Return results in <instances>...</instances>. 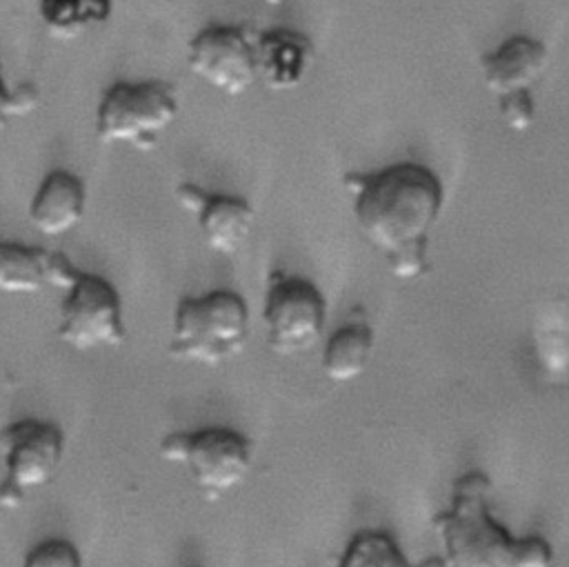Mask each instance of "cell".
I'll return each instance as SVG.
<instances>
[{
    "instance_id": "1",
    "label": "cell",
    "mask_w": 569,
    "mask_h": 567,
    "mask_svg": "<svg viewBox=\"0 0 569 567\" xmlns=\"http://www.w3.org/2000/svg\"><path fill=\"white\" fill-rule=\"evenodd\" d=\"M360 236L378 251L389 271L413 280L429 267V233L445 207L440 178L420 162L405 160L373 171L345 173Z\"/></svg>"
},
{
    "instance_id": "10",
    "label": "cell",
    "mask_w": 569,
    "mask_h": 567,
    "mask_svg": "<svg viewBox=\"0 0 569 567\" xmlns=\"http://www.w3.org/2000/svg\"><path fill=\"white\" fill-rule=\"evenodd\" d=\"M178 205L191 211L204 245L222 256H233L251 236L256 211L242 196L209 191L191 180L173 189Z\"/></svg>"
},
{
    "instance_id": "16",
    "label": "cell",
    "mask_w": 569,
    "mask_h": 567,
    "mask_svg": "<svg viewBox=\"0 0 569 567\" xmlns=\"http://www.w3.org/2000/svg\"><path fill=\"white\" fill-rule=\"evenodd\" d=\"M113 13V0H38V16L49 36L76 40L102 27Z\"/></svg>"
},
{
    "instance_id": "19",
    "label": "cell",
    "mask_w": 569,
    "mask_h": 567,
    "mask_svg": "<svg viewBox=\"0 0 569 567\" xmlns=\"http://www.w3.org/2000/svg\"><path fill=\"white\" fill-rule=\"evenodd\" d=\"M22 567H82V556L71 540L47 538L24 554Z\"/></svg>"
},
{
    "instance_id": "6",
    "label": "cell",
    "mask_w": 569,
    "mask_h": 567,
    "mask_svg": "<svg viewBox=\"0 0 569 567\" xmlns=\"http://www.w3.org/2000/svg\"><path fill=\"white\" fill-rule=\"evenodd\" d=\"M158 454L164 462L182 467L209 500H218L240 487L253 469L249 438L233 427L220 425L171 431L160 440Z\"/></svg>"
},
{
    "instance_id": "5",
    "label": "cell",
    "mask_w": 569,
    "mask_h": 567,
    "mask_svg": "<svg viewBox=\"0 0 569 567\" xmlns=\"http://www.w3.org/2000/svg\"><path fill=\"white\" fill-rule=\"evenodd\" d=\"M180 102L167 80L111 82L96 107V138L102 145H124L151 151L176 122Z\"/></svg>"
},
{
    "instance_id": "13",
    "label": "cell",
    "mask_w": 569,
    "mask_h": 567,
    "mask_svg": "<svg viewBox=\"0 0 569 567\" xmlns=\"http://www.w3.org/2000/svg\"><path fill=\"white\" fill-rule=\"evenodd\" d=\"M87 209V185L69 169H51L33 191L27 218L36 231L58 238L76 229Z\"/></svg>"
},
{
    "instance_id": "11",
    "label": "cell",
    "mask_w": 569,
    "mask_h": 567,
    "mask_svg": "<svg viewBox=\"0 0 569 567\" xmlns=\"http://www.w3.org/2000/svg\"><path fill=\"white\" fill-rule=\"evenodd\" d=\"M316 60V47L302 31L273 27L256 33L258 80L271 91L298 89Z\"/></svg>"
},
{
    "instance_id": "4",
    "label": "cell",
    "mask_w": 569,
    "mask_h": 567,
    "mask_svg": "<svg viewBox=\"0 0 569 567\" xmlns=\"http://www.w3.org/2000/svg\"><path fill=\"white\" fill-rule=\"evenodd\" d=\"M56 287L62 289L56 327V338L62 345L76 351H93L124 342L122 298L113 282L76 267L62 256Z\"/></svg>"
},
{
    "instance_id": "17",
    "label": "cell",
    "mask_w": 569,
    "mask_h": 567,
    "mask_svg": "<svg viewBox=\"0 0 569 567\" xmlns=\"http://www.w3.org/2000/svg\"><path fill=\"white\" fill-rule=\"evenodd\" d=\"M336 567H445V563L442 558L411 563L389 531L362 529L349 540Z\"/></svg>"
},
{
    "instance_id": "15",
    "label": "cell",
    "mask_w": 569,
    "mask_h": 567,
    "mask_svg": "<svg viewBox=\"0 0 569 567\" xmlns=\"http://www.w3.org/2000/svg\"><path fill=\"white\" fill-rule=\"evenodd\" d=\"M373 354V329L365 320L338 327L325 342L320 367L331 382H351L365 374Z\"/></svg>"
},
{
    "instance_id": "3",
    "label": "cell",
    "mask_w": 569,
    "mask_h": 567,
    "mask_svg": "<svg viewBox=\"0 0 569 567\" xmlns=\"http://www.w3.org/2000/svg\"><path fill=\"white\" fill-rule=\"evenodd\" d=\"M249 334L247 300L233 289H211L178 300L167 349L176 360L218 367L244 351Z\"/></svg>"
},
{
    "instance_id": "7",
    "label": "cell",
    "mask_w": 569,
    "mask_h": 567,
    "mask_svg": "<svg viewBox=\"0 0 569 567\" xmlns=\"http://www.w3.org/2000/svg\"><path fill=\"white\" fill-rule=\"evenodd\" d=\"M64 431L51 420L20 418L0 429V458L4 476L0 505L20 507L24 496L49 485L64 460Z\"/></svg>"
},
{
    "instance_id": "21",
    "label": "cell",
    "mask_w": 569,
    "mask_h": 567,
    "mask_svg": "<svg viewBox=\"0 0 569 567\" xmlns=\"http://www.w3.org/2000/svg\"><path fill=\"white\" fill-rule=\"evenodd\" d=\"M262 4H267V7H280V4H284L287 0H260Z\"/></svg>"
},
{
    "instance_id": "12",
    "label": "cell",
    "mask_w": 569,
    "mask_h": 567,
    "mask_svg": "<svg viewBox=\"0 0 569 567\" xmlns=\"http://www.w3.org/2000/svg\"><path fill=\"white\" fill-rule=\"evenodd\" d=\"M549 62L547 47L527 33H516L480 58L482 84L496 96L529 91Z\"/></svg>"
},
{
    "instance_id": "20",
    "label": "cell",
    "mask_w": 569,
    "mask_h": 567,
    "mask_svg": "<svg viewBox=\"0 0 569 567\" xmlns=\"http://www.w3.org/2000/svg\"><path fill=\"white\" fill-rule=\"evenodd\" d=\"M533 98L529 91L498 98V113L511 131H527L536 120Z\"/></svg>"
},
{
    "instance_id": "18",
    "label": "cell",
    "mask_w": 569,
    "mask_h": 567,
    "mask_svg": "<svg viewBox=\"0 0 569 567\" xmlns=\"http://www.w3.org/2000/svg\"><path fill=\"white\" fill-rule=\"evenodd\" d=\"M40 105V91L33 82H20L11 87L0 69V136L9 129L13 118L29 116Z\"/></svg>"
},
{
    "instance_id": "8",
    "label": "cell",
    "mask_w": 569,
    "mask_h": 567,
    "mask_svg": "<svg viewBox=\"0 0 569 567\" xmlns=\"http://www.w3.org/2000/svg\"><path fill=\"white\" fill-rule=\"evenodd\" d=\"M262 322L267 345L278 356H298L318 345L327 325V300L316 282L287 271L267 278Z\"/></svg>"
},
{
    "instance_id": "2",
    "label": "cell",
    "mask_w": 569,
    "mask_h": 567,
    "mask_svg": "<svg viewBox=\"0 0 569 567\" xmlns=\"http://www.w3.org/2000/svg\"><path fill=\"white\" fill-rule=\"evenodd\" d=\"M431 527L442 547L445 567H551L553 549L542 536H513L491 511V485L482 471H469L453 485L447 509Z\"/></svg>"
},
{
    "instance_id": "14",
    "label": "cell",
    "mask_w": 569,
    "mask_h": 567,
    "mask_svg": "<svg viewBox=\"0 0 569 567\" xmlns=\"http://www.w3.org/2000/svg\"><path fill=\"white\" fill-rule=\"evenodd\" d=\"M62 256L36 245L0 240V296H33L56 287Z\"/></svg>"
},
{
    "instance_id": "9",
    "label": "cell",
    "mask_w": 569,
    "mask_h": 567,
    "mask_svg": "<svg viewBox=\"0 0 569 567\" xmlns=\"http://www.w3.org/2000/svg\"><path fill=\"white\" fill-rule=\"evenodd\" d=\"M189 71L224 96H240L258 82L256 31L242 24H207L187 42Z\"/></svg>"
}]
</instances>
